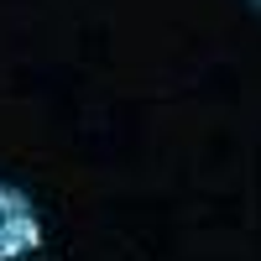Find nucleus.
<instances>
[{
	"label": "nucleus",
	"instance_id": "nucleus-1",
	"mask_svg": "<svg viewBox=\"0 0 261 261\" xmlns=\"http://www.w3.org/2000/svg\"><path fill=\"white\" fill-rule=\"evenodd\" d=\"M42 246V220L16 183H0V261H21Z\"/></svg>",
	"mask_w": 261,
	"mask_h": 261
}]
</instances>
